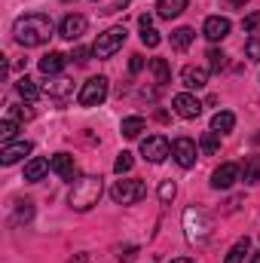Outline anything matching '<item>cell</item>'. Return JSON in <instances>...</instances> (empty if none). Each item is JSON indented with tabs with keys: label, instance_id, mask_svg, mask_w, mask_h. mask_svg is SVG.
Masks as SVG:
<instances>
[{
	"label": "cell",
	"instance_id": "cell-25",
	"mask_svg": "<svg viewBox=\"0 0 260 263\" xmlns=\"http://www.w3.org/2000/svg\"><path fill=\"white\" fill-rule=\"evenodd\" d=\"M248 248H251V242H248V236H245V239H239V242L227 251L224 263H242V260H245V254H248Z\"/></svg>",
	"mask_w": 260,
	"mask_h": 263
},
{
	"label": "cell",
	"instance_id": "cell-11",
	"mask_svg": "<svg viewBox=\"0 0 260 263\" xmlns=\"http://www.w3.org/2000/svg\"><path fill=\"white\" fill-rule=\"evenodd\" d=\"M202 34H205L211 43L224 40V37L230 34V18H227V15H208L205 25H202Z\"/></svg>",
	"mask_w": 260,
	"mask_h": 263
},
{
	"label": "cell",
	"instance_id": "cell-27",
	"mask_svg": "<svg viewBox=\"0 0 260 263\" xmlns=\"http://www.w3.org/2000/svg\"><path fill=\"white\" fill-rule=\"evenodd\" d=\"M199 150L208 153V156L217 153V150H220V138H217V132H205V135L199 138Z\"/></svg>",
	"mask_w": 260,
	"mask_h": 263
},
{
	"label": "cell",
	"instance_id": "cell-14",
	"mask_svg": "<svg viewBox=\"0 0 260 263\" xmlns=\"http://www.w3.org/2000/svg\"><path fill=\"white\" fill-rule=\"evenodd\" d=\"M49 168H52L59 178H65V181H77V175H80L73 156H67V153H55V156L49 159Z\"/></svg>",
	"mask_w": 260,
	"mask_h": 263
},
{
	"label": "cell",
	"instance_id": "cell-3",
	"mask_svg": "<svg viewBox=\"0 0 260 263\" xmlns=\"http://www.w3.org/2000/svg\"><path fill=\"white\" fill-rule=\"evenodd\" d=\"M184 227H187V239L193 245H205L211 239V217L199 208H187L184 211Z\"/></svg>",
	"mask_w": 260,
	"mask_h": 263
},
{
	"label": "cell",
	"instance_id": "cell-32",
	"mask_svg": "<svg viewBox=\"0 0 260 263\" xmlns=\"http://www.w3.org/2000/svg\"><path fill=\"white\" fill-rule=\"evenodd\" d=\"M208 67L211 70H224L227 67V55L220 49H208Z\"/></svg>",
	"mask_w": 260,
	"mask_h": 263
},
{
	"label": "cell",
	"instance_id": "cell-4",
	"mask_svg": "<svg viewBox=\"0 0 260 263\" xmlns=\"http://www.w3.org/2000/svg\"><path fill=\"white\" fill-rule=\"evenodd\" d=\"M126 43V28H107L104 34H98V40H95V46H92V55L95 59H110L120 46Z\"/></svg>",
	"mask_w": 260,
	"mask_h": 263
},
{
	"label": "cell",
	"instance_id": "cell-12",
	"mask_svg": "<svg viewBox=\"0 0 260 263\" xmlns=\"http://www.w3.org/2000/svg\"><path fill=\"white\" fill-rule=\"evenodd\" d=\"M236 181H239V165H233V162H224V165L214 168V175H211V187H214V190H230Z\"/></svg>",
	"mask_w": 260,
	"mask_h": 263
},
{
	"label": "cell",
	"instance_id": "cell-8",
	"mask_svg": "<svg viewBox=\"0 0 260 263\" xmlns=\"http://www.w3.org/2000/svg\"><path fill=\"white\" fill-rule=\"evenodd\" d=\"M86 34V15H80V12H70L62 18V25H59V37H65V40H80Z\"/></svg>",
	"mask_w": 260,
	"mask_h": 263
},
{
	"label": "cell",
	"instance_id": "cell-23",
	"mask_svg": "<svg viewBox=\"0 0 260 263\" xmlns=\"http://www.w3.org/2000/svg\"><path fill=\"white\" fill-rule=\"evenodd\" d=\"M150 73L156 77V83H159V86H165V83L172 80V67H169L165 59H150Z\"/></svg>",
	"mask_w": 260,
	"mask_h": 263
},
{
	"label": "cell",
	"instance_id": "cell-22",
	"mask_svg": "<svg viewBox=\"0 0 260 263\" xmlns=\"http://www.w3.org/2000/svg\"><path fill=\"white\" fill-rule=\"evenodd\" d=\"M15 92H18L25 101H37V95H40V86H37L31 77H22V80L15 83Z\"/></svg>",
	"mask_w": 260,
	"mask_h": 263
},
{
	"label": "cell",
	"instance_id": "cell-13",
	"mask_svg": "<svg viewBox=\"0 0 260 263\" xmlns=\"http://www.w3.org/2000/svg\"><path fill=\"white\" fill-rule=\"evenodd\" d=\"M172 156H175V162H178L181 168H190L196 162V144L190 138H178V141L172 144Z\"/></svg>",
	"mask_w": 260,
	"mask_h": 263
},
{
	"label": "cell",
	"instance_id": "cell-1",
	"mask_svg": "<svg viewBox=\"0 0 260 263\" xmlns=\"http://www.w3.org/2000/svg\"><path fill=\"white\" fill-rule=\"evenodd\" d=\"M52 31H55V25H52V18L43 15V12H28V15L15 18V25H12V37H15V43L25 46V49L49 43Z\"/></svg>",
	"mask_w": 260,
	"mask_h": 263
},
{
	"label": "cell",
	"instance_id": "cell-42",
	"mask_svg": "<svg viewBox=\"0 0 260 263\" xmlns=\"http://www.w3.org/2000/svg\"><path fill=\"white\" fill-rule=\"evenodd\" d=\"M67 263H89V257H86V254H73Z\"/></svg>",
	"mask_w": 260,
	"mask_h": 263
},
{
	"label": "cell",
	"instance_id": "cell-2",
	"mask_svg": "<svg viewBox=\"0 0 260 263\" xmlns=\"http://www.w3.org/2000/svg\"><path fill=\"white\" fill-rule=\"evenodd\" d=\"M101 178L98 175H83V178H77L73 181V187H70V208L73 211H89L92 205H98V199H101Z\"/></svg>",
	"mask_w": 260,
	"mask_h": 263
},
{
	"label": "cell",
	"instance_id": "cell-19",
	"mask_svg": "<svg viewBox=\"0 0 260 263\" xmlns=\"http://www.w3.org/2000/svg\"><path fill=\"white\" fill-rule=\"evenodd\" d=\"M46 172H49V162L40 159V156H34V159H28V165H25V181H40Z\"/></svg>",
	"mask_w": 260,
	"mask_h": 263
},
{
	"label": "cell",
	"instance_id": "cell-10",
	"mask_svg": "<svg viewBox=\"0 0 260 263\" xmlns=\"http://www.w3.org/2000/svg\"><path fill=\"white\" fill-rule=\"evenodd\" d=\"M31 150H34L31 141H9V144H3V150H0V162H3V165H15V162L25 159Z\"/></svg>",
	"mask_w": 260,
	"mask_h": 263
},
{
	"label": "cell",
	"instance_id": "cell-34",
	"mask_svg": "<svg viewBox=\"0 0 260 263\" xmlns=\"http://www.w3.org/2000/svg\"><path fill=\"white\" fill-rule=\"evenodd\" d=\"M175 193H178V187H175L172 181H162V184H159V202H165V205H169V202L175 199Z\"/></svg>",
	"mask_w": 260,
	"mask_h": 263
},
{
	"label": "cell",
	"instance_id": "cell-20",
	"mask_svg": "<svg viewBox=\"0 0 260 263\" xmlns=\"http://www.w3.org/2000/svg\"><path fill=\"white\" fill-rule=\"evenodd\" d=\"M233 126H236V117H233L230 110H217V114L211 117V132H217V135L233 132Z\"/></svg>",
	"mask_w": 260,
	"mask_h": 263
},
{
	"label": "cell",
	"instance_id": "cell-16",
	"mask_svg": "<svg viewBox=\"0 0 260 263\" xmlns=\"http://www.w3.org/2000/svg\"><path fill=\"white\" fill-rule=\"evenodd\" d=\"M181 83L187 86V89H205L208 86V70L199 65H187L181 70Z\"/></svg>",
	"mask_w": 260,
	"mask_h": 263
},
{
	"label": "cell",
	"instance_id": "cell-29",
	"mask_svg": "<svg viewBox=\"0 0 260 263\" xmlns=\"http://www.w3.org/2000/svg\"><path fill=\"white\" fill-rule=\"evenodd\" d=\"M132 165H135L132 153L129 150H123V153L117 156V162H114V172H117V175H126V172H132Z\"/></svg>",
	"mask_w": 260,
	"mask_h": 263
},
{
	"label": "cell",
	"instance_id": "cell-43",
	"mask_svg": "<svg viewBox=\"0 0 260 263\" xmlns=\"http://www.w3.org/2000/svg\"><path fill=\"white\" fill-rule=\"evenodd\" d=\"M230 3H233V6H245L248 0H230Z\"/></svg>",
	"mask_w": 260,
	"mask_h": 263
},
{
	"label": "cell",
	"instance_id": "cell-9",
	"mask_svg": "<svg viewBox=\"0 0 260 263\" xmlns=\"http://www.w3.org/2000/svg\"><path fill=\"white\" fill-rule=\"evenodd\" d=\"M175 114L181 117V120H196L199 114H202V101L196 98V95H190V92H181V95H175Z\"/></svg>",
	"mask_w": 260,
	"mask_h": 263
},
{
	"label": "cell",
	"instance_id": "cell-37",
	"mask_svg": "<svg viewBox=\"0 0 260 263\" xmlns=\"http://www.w3.org/2000/svg\"><path fill=\"white\" fill-rule=\"evenodd\" d=\"M70 59H73V62H77V65H86V62H89V49H86V46H77V49H73V55H70Z\"/></svg>",
	"mask_w": 260,
	"mask_h": 263
},
{
	"label": "cell",
	"instance_id": "cell-33",
	"mask_svg": "<svg viewBox=\"0 0 260 263\" xmlns=\"http://www.w3.org/2000/svg\"><path fill=\"white\" fill-rule=\"evenodd\" d=\"M245 55L251 59V62H260V37H248V43H245Z\"/></svg>",
	"mask_w": 260,
	"mask_h": 263
},
{
	"label": "cell",
	"instance_id": "cell-38",
	"mask_svg": "<svg viewBox=\"0 0 260 263\" xmlns=\"http://www.w3.org/2000/svg\"><path fill=\"white\" fill-rule=\"evenodd\" d=\"M129 70H132V73H141V70H144V59H141V55H132Z\"/></svg>",
	"mask_w": 260,
	"mask_h": 263
},
{
	"label": "cell",
	"instance_id": "cell-40",
	"mask_svg": "<svg viewBox=\"0 0 260 263\" xmlns=\"http://www.w3.org/2000/svg\"><path fill=\"white\" fill-rule=\"evenodd\" d=\"M138 25H141V31H144V28H153V15H141Z\"/></svg>",
	"mask_w": 260,
	"mask_h": 263
},
{
	"label": "cell",
	"instance_id": "cell-31",
	"mask_svg": "<svg viewBox=\"0 0 260 263\" xmlns=\"http://www.w3.org/2000/svg\"><path fill=\"white\" fill-rule=\"evenodd\" d=\"M6 117H9V120H15V123H22V120H31V117H34V110H31V107H22V104H12V107L6 110Z\"/></svg>",
	"mask_w": 260,
	"mask_h": 263
},
{
	"label": "cell",
	"instance_id": "cell-39",
	"mask_svg": "<svg viewBox=\"0 0 260 263\" xmlns=\"http://www.w3.org/2000/svg\"><path fill=\"white\" fill-rule=\"evenodd\" d=\"M126 6H129V0H117V3H110V6H107L104 12H123Z\"/></svg>",
	"mask_w": 260,
	"mask_h": 263
},
{
	"label": "cell",
	"instance_id": "cell-45",
	"mask_svg": "<svg viewBox=\"0 0 260 263\" xmlns=\"http://www.w3.org/2000/svg\"><path fill=\"white\" fill-rule=\"evenodd\" d=\"M251 263H260V254H254V260H251Z\"/></svg>",
	"mask_w": 260,
	"mask_h": 263
},
{
	"label": "cell",
	"instance_id": "cell-24",
	"mask_svg": "<svg viewBox=\"0 0 260 263\" xmlns=\"http://www.w3.org/2000/svg\"><path fill=\"white\" fill-rule=\"evenodd\" d=\"M193 28H178V31H172V46L178 49V52H184V49H190V43H193Z\"/></svg>",
	"mask_w": 260,
	"mask_h": 263
},
{
	"label": "cell",
	"instance_id": "cell-7",
	"mask_svg": "<svg viewBox=\"0 0 260 263\" xmlns=\"http://www.w3.org/2000/svg\"><path fill=\"white\" fill-rule=\"evenodd\" d=\"M141 153H144V159H147V162H162V159H169L172 144H169L162 135H150V138H144V141H141Z\"/></svg>",
	"mask_w": 260,
	"mask_h": 263
},
{
	"label": "cell",
	"instance_id": "cell-26",
	"mask_svg": "<svg viewBox=\"0 0 260 263\" xmlns=\"http://www.w3.org/2000/svg\"><path fill=\"white\" fill-rule=\"evenodd\" d=\"M144 129H147L144 117H126V120H123V126H120V132H123L126 138H138Z\"/></svg>",
	"mask_w": 260,
	"mask_h": 263
},
{
	"label": "cell",
	"instance_id": "cell-28",
	"mask_svg": "<svg viewBox=\"0 0 260 263\" xmlns=\"http://www.w3.org/2000/svg\"><path fill=\"white\" fill-rule=\"evenodd\" d=\"M15 132H18V123H15V120H9V117H6V120H3V123H0V141H3V144H9V141H12V138H15Z\"/></svg>",
	"mask_w": 260,
	"mask_h": 263
},
{
	"label": "cell",
	"instance_id": "cell-5",
	"mask_svg": "<svg viewBox=\"0 0 260 263\" xmlns=\"http://www.w3.org/2000/svg\"><path fill=\"white\" fill-rule=\"evenodd\" d=\"M107 89H110L107 77H92V80H86L83 89H80V95H77L80 107H98V104L107 98Z\"/></svg>",
	"mask_w": 260,
	"mask_h": 263
},
{
	"label": "cell",
	"instance_id": "cell-21",
	"mask_svg": "<svg viewBox=\"0 0 260 263\" xmlns=\"http://www.w3.org/2000/svg\"><path fill=\"white\" fill-rule=\"evenodd\" d=\"M242 181L245 184H260V156H248L242 165Z\"/></svg>",
	"mask_w": 260,
	"mask_h": 263
},
{
	"label": "cell",
	"instance_id": "cell-6",
	"mask_svg": "<svg viewBox=\"0 0 260 263\" xmlns=\"http://www.w3.org/2000/svg\"><path fill=\"white\" fill-rule=\"evenodd\" d=\"M110 196H114V202H120V205H135V202H141V199L147 196V187L138 178H126V181H117L114 184Z\"/></svg>",
	"mask_w": 260,
	"mask_h": 263
},
{
	"label": "cell",
	"instance_id": "cell-30",
	"mask_svg": "<svg viewBox=\"0 0 260 263\" xmlns=\"http://www.w3.org/2000/svg\"><path fill=\"white\" fill-rule=\"evenodd\" d=\"M141 43H144L147 49H156V46L162 43V37H159V31H153V28H144V31H141Z\"/></svg>",
	"mask_w": 260,
	"mask_h": 263
},
{
	"label": "cell",
	"instance_id": "cell-36",
	"mask_svg": "<svg viewBox=\"0 0 260 263\" xmlns=\"http://www.w3.org/2000/svg\"><path fill=\"white\" fill-rule=\"evenodd\" d=\"M31 214H34V202H18V211H15V220H31Z\"/></svg>",
	"mask_w": 260,
	"mask_h": 263
},
{
	"label": "cell",
	"instance_id": "cell-44",
	"mask_svg": "<svg viewBox=\"0 0 260 263\" xmlns=\"http://www.w3.org/2000/svg\"><path fill=\"white\" fill-rule=\"evenodd\" d=\"M172 263H196V260H187V257H178V260H172Z\"/></svg>",
	"mask_w": 260,
	"mask_h": 263
},
{
	"label": "cell",
	"instance_id": "cell-35",
	"mask_svg": "<svg viewBox=\"0 0 260 263\" xmlns=\"http://www.w3.org/2000/svg\"><path fill=\"white\" fill-rule=\"evenodd\" d=\"M242 28H245V34H257V28H260V12H248V15L242 18Z\"/></svg>",
	"mask_w": 260,
	"mask_h": 263
},
{
	"label": "cell",
	"instance_id": "cell-17",
	"mask_svg": "<svg viewBox=\"0 0 260 263\" xmlns=\"http://www.w3.org/2000/svg\"><path fill=\"white\" fill-rule=\"evenodd\" d=\"M67 65V55L62 52H49V55H43L40 59V70L46 73V77H55V73H62V67Z\"/></svg>",
	"mask_w": 260,
	"mask_h": 263
},
{
	"label": "cell",
	"instance_id": "cell-15",
	"mask_svg": "<svg viewBox=\"0 0 260 263\" xmlns=\"http://www.w3.org/2000/svg\"><path fill=\"white\" fill-rule=\"evenodd\" d=\"M43 92L52 98V101H59V104H65L67 98L73 95V80H67V77H59V80H52V83H46L43 86Z\"/></svg>",
	"mask_w": 260,
	"mask_h": 263
},
{
	"label": "cell",
	"instance_id": "cell-18",
	"mask_svg": "<svg viewBox=\"0 0 260 263\" xmlns=\"http://www.w3.org/2000/svg\"><path fill=\"white\" fill-rule=\"evenodd\" d=\"M187 9V0H159L156 3V15L159 18H178Z\"/></svg>",
	"mask_w": 260,
	"mask_h": 263
},
{
	"label": "cell",
	"instance_id": "cell-41",
	"mask_svg": "<svg viewBox=\"0 0 260 263\" xmlns=\"http://www.w3.org/2000/svg\"><path fill=\"white\" fill-rule=\"evenodd\" d=\"M120 260H123V263L135 260V248H126V251H123V254H120Z\"/></svg>",
	"mask_w": 260,
	"mask_h": 263
}]
</instances>
